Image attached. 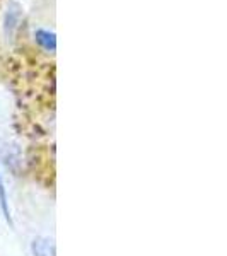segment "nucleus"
Listing matches in <instances>:
<instances>
[{
	"instance_id": "nucleus-1",
	"label": "nucleus",
	"mask_w": 227,
	"mask_h": 256,
	"mask_svg": "<svg viewBox=\"0 0 227 256\" xmlns=\"http://www.w3.org/2000/svg\"><path fill=\"white\" fill-rule=\"evenodd\" d=\"M0 204H2V208H4V214H6V218L10 222V212H9V207H7V198H6V188H4V183L0 180Z\"/></svg>"
}]
</instances>
